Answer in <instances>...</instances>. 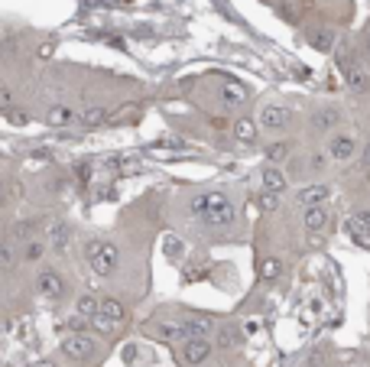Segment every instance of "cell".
Segmentation results:
<instances>
[{"label": "cell", "instance_id": "6da1fadb", "mask_svg": "<svg viewBox=\"0 0 370 367\" xmlns=\"http://www.w3.org/2000/svg\"><path fill=\"white\" fill-rule=\"evenodd\" d=\"M192 215L195 218H201L205 224H218V228H224V224H231L234 221V202L224 196V192H205V196H198L195 202H192Z\"/></svg>", "mask_w": 370, "mask_h": 367}, {"label": "cell", "instance_id": "7a4b0ae2", "mask_svg": "<svg viewBox=\"0 0 370 367\" xmlns=\"http://www.w3.org/2000/svg\"><path fill=\"white\" fill-rule=\"evenodd\" d=\"M85 260H88V267H91V273L104 280V276H114L117 273V267H121V250H117L114 241L91 237V241H85Z\"/></svg>", "mask_w": 370, "mask_h": 367}, {"label": "cell", "instance_id": "3957f363", "mask_svg": "<svg viewBox=\"0 0 370 367\" xmlns=\"http://www.w3.org/2000/svg\"><path fill=\"white\" fill-rule=\"evenodd\" d=\"M59 351L69 357V361L78 364V361H91V357L98 355V344H95V338H91L88 331H82V335H78V331H69L59 342Z\"/></svg>", "mask_w": 370, "mask_h": 367}, {"label": "cell", "instance_id": "277c9868", "mask_svg": "<svg viewBox=\"0 0 370 367\" xmlns=\"http://www.w3.org/2000/svg\"><path fill=\"white\" fill-rule=\"evenodd\" d=\"M36 293H39V299H46V303H59L62 296H65V276H62L59 270L42 267L36 273Z\"/></svg>", "mask_w": 370, "mask_h": 367}, {"label": "cell", "instance_id": "5b68a950", "mask_svg": "<svg viewBox=\"0 0 370 367\" xmlns=\"http://www.w3.org/2000/svg\"><path fill=\"white\" fill-rule=\"evenodd\" d=\"M293 121V110L283 104H263L260 108V127L263 130H286Z\"/></svg>", "mask_w": 370, "mask_h": 367}, {"label": "cell", "instance_id": "8992f818", "mask_svg": "<svg viewBox=\"0 0 370 367\" xmlns=\"http://www.w3.org/2000/svg\"><path fill=\"white\" fill-rule=\"evenodd\" d=\"M211 355V344L208 338H188V342H182V351H179V357H182L185 367H198L205 364Z\"/></svg>", "mask_w": 370, "mask_h": 367}, {"label": "cell", "instance_id": "52a82bcc", "mask_svg": "<svg viewBox=\"0 0 370 367\" xmlns=\"http://www.w3.org/2000/svg\"><path fill=\"white\" fill-rule=\"evenodd\" d=\"M179 325H182V331H185V342H188V338H208L211 331H214V318L188 316V318H182Z\"/></svg>", "mask_w": 370, "mask_h": 367}, {"label": "cell", "instance_id": "ba28073f", "mask_svg": "<svg viewBox=\"0 0 370 367\" xmlns=\"http://www.w3.org/2000/svg\"><path fill=\"white\" fill-rule=\"evenodd\" d=\"M69 244H72V228H69L65 221H56V224H49L46 247H49V250H56V254H65V250H69Z\"/></svg>", "mask_w": 370, "mask_h": 367}, {"label": "cell", "instance_id": "9c48e42d", "mask_svg": "<svg viewBox=\"0 0 370 367\" xmlns=\"http://www.w3.org/2000/svg\"><path fill=\"white\" fill-rule=\"evenodd\" d=\"M308 123H312V130H334L338 123H341V110L338 108H319L312 110V117H308Z\"/></svg>", "mask_w": 370, "mask_h": 367}, {"label": "cell", "instance_id": "30bf717a", "mask_svg": "<svg viewBox=\"0 0 370 367\" xmlns=\"http://www.w3.org/2000/svg\"><path fill=\"white\" fill-rule=\"evenodd\" d=\"M332 196L328 192V185L325 182H315V185H306V189H299L296 192V202L302 209H312V205H325V198Z\"/></svg>", "mask_w": 370, "mask_h": 367}, {"label": "cell", "instance_id": "8fae6325", "mask_svg": "<svg viewBox=\"0 0 370 367\" xmlns=\"http://www.w3.org/2000/svg\"><path fill=\"white\" fill-rule=\"evenodd\" d=\"M98 316H101V318H108V322H111L114 329H117V325H123V322H127V306H123L121 299H114V296H108V299H101Z\"/></svg>", "mask_w": 370, "mask_h": 367}, {"label": "cell", "instance_id": "7c38bea8", "mask_svg": "<svg viewBox=\"0 0 370 367\" xmlns=\"http://www.w3.org/2000/svg\"><path fill=\"white\" fill-rule=\"evenodd\" d=\"M354 153H358V143H354V137H347V134H338L332 143H328V156L338 159V163L351 159Z\"/></svg>", "mask_w": 370, "mask_h": 367}, {"label": "cell", "instance_id": "4fadbf2b", "mask_svg": "<svg viewBox=\"0 0 370 367\" xmlns=\"http://www.w3.org/2000/svg\"><path fill=\"white\" fill-rule=\"evenodd\" d=\"M345 234L358 247H370V228L360 221V215H347L345 218Z\"/></svg>", "mask_w": 370, "mask_h": 367}, {"label": "cell", "instance_id": "5bb4252c", "mask_svg": "<svg viewBox=\"0 0 370 367\" xmlns=\"http://www.w3.org/2000/svg\"><path fill=\"white\" fill-rule=\"evenodd\" d=\"M231 130H234V140H237V143H244V147H254V143H257V137H260L257 121H250V117H237Z\"/></svg>", "mask_w": 370, "mask_h": 367}, {"label": "cell", "instance_id": "9a60e30c", "mask_svg": "<svg viewBox=\"0 0 370 367\" xmlns=\"http://www.w3.org/2000/svg\"><path fill=\"white\" fill-rule=\"evenodd\" d=\"M218 98H221L224 108H237V104L247 101V88L237 85V82H224V85L218 88Z\"/></svg>", "mask_w": 370, "mask_h": 367}, {"label": "cell", "instance_id": "2e32d148", "mask_svg": "<svg viewBox=\"0 0 370 367\" xmlns=\"http://www.w3.org/2000/svg\"><path fill=\"white\" fill-rule=\"evenodd\" d=\"M16 267H20V247L3 237L0 241V273H13Z\"/></svg>", "mask_w": 370, "mask_h": 367}, {"label": "cell", "instance_id": "e0dca14e", "mask_svg": "<svg viewBox=\"0 0 370 367\" xmlns=\"http://www.w3.org/2000/svg\"><path fill=\"white\" fill-rule=\"evenodd\" d=\"M347 91H354V95H364V91H367L370 88V75H367V69H360V65H351V69H347Z\"/></svg>", "mask_w": 370, "mask_h": 367}, {"label": "cell", "instance_id": "ac0fdd59", "mask_svg": "<svg viewBox=\"0 0 370 367\" xmlns=\"http://www.w3.org/2000/svg\"><path fill=\"white\" fill-rule=\"evenodd\" d=\"M98 306H101V299L95 293H78V296H75V316H78V318L98 316Z\"/></svg>", "mask_w": 370, "mask_h": 367}, {"label": "cell", "instance_id": "d6986e66", "mask_svg": "<svg viewBox=\"0 0 370 367\" xmlns=\"http://www.w3.org/2000/svg\"><path fill=\"white\" fill-rule=\"evenodd\" d=\"M260 179H263V192H270V196H280V192L286 189V176L276 169V166H267Z\"/></svg>", "mask_w": 370, "mask_h": 367}, {"label": "cell", "instance_id": "ffe728a7", "mask_svg": "<svg viewBox=\"0 0 370 367\" xmlns=\"http://www.w3.org/2000/svg\"><path fill=\"white\" fill-rule=\"evenodd\" d=\"M46 123H49V127H69V123H75V108L72 104H56V108L46 114Z\"/></svg>", "mask_w": 370, "mask_h": 367}, {"label": "cell", "instance_id": "44dd1931", "mask_svg": "<svg viewBox=\"0 0 370 367\" xmlns=\"http://www.w3.org/2000/svg\"><path fill=\"white\" fill-rule=\"evenodd\" d=\"M306 228L308 231H325V228H328V209H325V205L306 209Z\"/></svg>", "mask_w": 370, "mask_h": 367}, {"label": "cell", "instance_id": "7402d4cb", "mask_svg": "<svg viewBox=\"0 0 370 367\" xmlns=\"http://www.w3.org/2000/svg\"><path fill=\"white\" fill-rule=\"evenodd\" d=\"M46 250H49L46 241H26L23 250H20V260H23V263H39V260L46 257Z\"/></svg>", "mask_w": 370, "mask_h": 367}, {"label": "cell", "instance_id": "603a6c76", "mask_svg": "<svg viewBox=\"0 0 370 367\" xmlns=\"http://www.w3.org/2000/svg\"><path fill=\"white\" fill-rule=\"evenodd\" d=\"M104 117H108V110L101 108V104H88V108L82 110V114H78V121L85 123V127H98V123L104 121Z\"/></svg>", "mask_w": 370, "mask_h": 367}, {"label": "cell", "instance_id": "cb8c5ba5", "mask_svg": "<svg viewBox=\"0 0 370 367\" xmlns=\"http://www.w3.org/2000/svg\"><path fill=\"white\" fill-rule=\"evenodd\" d=\"M260 276H263V280H280V276H283V260L267 257L263 263H260Z\"/></svg>", "mask_w": 370, "mask_h": 367}, {"label": "cell", "instance_id": "d4e9b609", "mask_svg": "<svg viewBox=\"0 0 370 367\" xmlns=\"http://www.w3.org/2000/svg\"><path fill=\"white\" fill-rule=\"evenodd\" d=\"M286 156H289V143H286V140H280V143H270V147H267V166H280Z\"/></svg>", "mask_w": 370, "mask_h": 367}, {"label": "cell", "instance_id": "484cf974", "mask_svg": "<svg viewBox=\"0 0 370 367\" xmlns=\"http://www.w3.org/2000/svg\"><path fill=\"white\" fill-rule=\"evenodd\" d=\"M156 329H160V335L166 338V342H185V331H182L179 322H160Z\"/></svg>", "mask_w": 370, "mask_h": 367}, {"label": "cell", "instance_id": "4316f807", "mask_svg": "<svg viewBox=\"0 0 370 367\" xmlns=\"http://www.w3.org/2000/svg\"><path fill=\"white\" fill-rule=\"evenodd\" d=\"M241 344V331L237 329H221L218 331V348H237Z\"/></svg>", "mask_w": 370, "mask_h": 367}, {"label": "cell", "instance_id": "83f0119b", "mask_svg": "<svg viewBox=\"0 0 370 367\" xmlns=\"http://www.w3.org/2000/svg\"><path fill=\"white\" fill-rule=\"evenodd\" d=\"M312 46L315 49H332V33H315L312 36Z\"/></svg>", "mask_w": 370, "mask_h": 367}, {"label": "cell", "instance_id": "f1b7e54d", "mask_svg": "<svg viewBox=\"0 0 370 367\" xmlns=\"http://www.w3.org/2000/svg\"><path fill=\"white\" fill-rule=\"evenodd\" d=\"M276 205H280V196H270V192H267V196L260 198V209H267V211H273V209H276Z\"/></svg>", "mask_w": 370, "mask_h": 367}, {"label": "cell", "instance_id": "f546056e", "mask_svg": "<svg viewBox=\"0 0 370 367\" xmlns=\"http://www.w3.org/2000/svg\"><path fill=\"white\" fill-rule=\"evenodd\" d=\"M360 163H364V169H370V143L364 147V153H360Z\"/></svg>", "mask_w": 370, "mask_h": 367}, {"label": "cell", "instance_id": "4dcf8cb0", "mask_svg": "<svg viewBox=\"0 0 370 367\" xmlns=\"http://www.w3.org/2000/svg\"><path fill=\"white\" fill-rule=\"evenodd\" d=\"M312 169H325V156H321V153H315V159H312Z\"/></svg>", "mask_w": 370, "mask_h": 367}, {"label": "cell", "instance_id": "1f68e13d", "mask_svg": "<svg viewBox=\"0 0 370 367\" xmlns=\"http://www.w3.org/2000/svg\"><path fill=\"white\" fill-rule=\"evenodd\" d=\"M26 367H56L52 361H46V357H39V361H33V364H26Z\"/></svg>", "mask_w": 370, "mask_h": 367}, {"label": "cell", "instance_id": "d6a6232c", "mask_svg": "<svg viewBox=\"0 0 370 367\" xmlns=\"http://www.w3.org/2000/svg\"><path fill=\"white\" fill-rule=\"evenodd\" d=\"M358 215H360V221H364V224H367V228H370V209H364V211H358Z\"/></svg>", "mask_w": 370, "mask_h": 367}, {"label": "cell", "instance_id": "836d02e7", "mask_svg": "<svg viewBox=\"0 0 370 367\" xmlns=\"http://www.w3.org/2000/svg\"><path fill=\"white\" fill-rule=\"evenodd\" d=\"M364 179H367V182H370V169H364Z\"/></svg>", "mask_w": 370, "mask_h": 367}, {"label": "cell", "instance_id": "e575fe53", "mask_svg": "<svg viewBox=\"0 0 370 367\" xmlns=\"http://www.w3.org/2000/svg\"><path fill=\"white\" fill-rule=\"evenodd\" d=\"M0 338H3V322H0Z\"/></svg>", "mask_w": 370, "mask_h": 367}, {"label": "cell", "instance_id": "d590c367", "mask_svg": "<svg viewBox=\"0 0 370 367\" xmlns=\"http://www.w3.org/2000/svg\"><path fill=\"white\" fill-rule=\"evenodd\" d=\"M338 367H351V364H338Z\"/></svg>", "mask_w": 370, "mask_h": 367}, {"label": "cell", "instance_id": "8d00e7d4", "mask_svg": "<svg viewBox=\"0 0 370 367\" xmlns=\"http://www.w3.org/2000/svg\"><path fill=\"white\" fill-rule=\"evenodd\" d=\"M0 192H3V182H0Z\"/></svg>", "mask_w": 370, "mask_h": 367}, {"label": "cell", "instance_id": "74e56055", "mask_svg": "<svg viewBox=\"0 0 370 367\" xmlns=\"http://www.w3.org/2000/svg\"><path fill=\"white\" fill-rule=\"evenodd\" d=\"M306 367H315V364H306Z\"/></svg>", "mask_w": 370, "mask_h": 367}]
</instances>
